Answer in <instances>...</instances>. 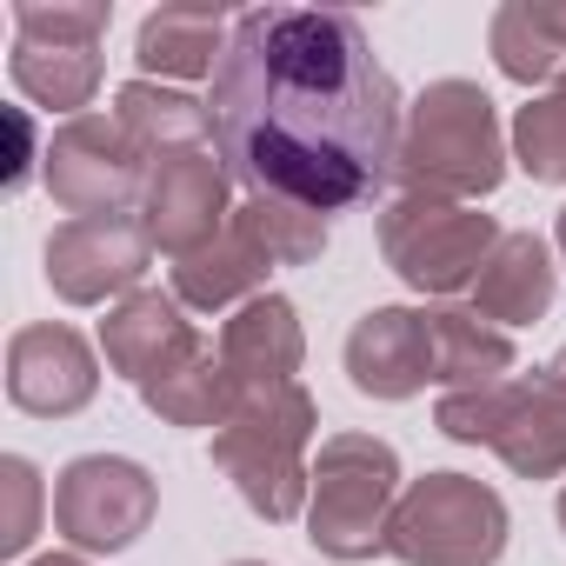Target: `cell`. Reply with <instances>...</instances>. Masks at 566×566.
<instances>
[{
    "mask_svg": "<svg viewBox=\"0 0 566 566\" xmlns=\"http://www.w3.org/2000/svg\"><path fill=\"white\" fill-rule=\"evenodd\" d=\"M314 400L307 387H253L233 400V413L213 427V467L233 480V493L287 526L301 506H307V486H314V467H307V440H314Z\"/></svg>",
    "mask_w": 566,
    "mask_h": 566,
    "instance_id": "cell-3",
    "label": "cell"
},
{
    "mask_svg": "<svg viewBox=\"0 0 566 566\" xmlns=\"http://www.w3.org/2000/svg\"><path fill=\"white\" fill-rule=\"evenodd\" d=\"M400 506V453L374 433H327L307 486V539L327 559L387 553V526Z\"/></svg>",
    "mask_w": 566,
    "mask_h": 566,
    "instance_id": "cell-5",
    "label": "cell"
},
{
    "mask_svg": "<svg viewBox=\"0 0 566 566\" xmlns=\"http://www.w3.org/2000/svg\"><path fill=\"white\" fill-rule=\"evenodd\" d=\"M213 140L227 174L307 213H340L394 180L400 87L354 14L253 8L213 67Z\"/></svg>",
    "mask_w": 566,
    "mask_h": 566,
    "instance_id": "cell-1",
    "label": "cell"
},
{
    "mask_svg": "<svg viewBox=\"0 0 566 566\" xmlns=\"http://www.w3.org/2000/svg\"><path fill=\"white\" fill-rule=\"evenodd\" d=\"M513 160L533 174V180H566V74L520 107L513 120Z\"/></svg>",
    "mask_w": 566,
    "mask_h": 566,
    "instance_id": "cell-25",
    "label": "cell"
},
{
    "mask_svg": "<svg viewBox=\"0 0 566 566\" xmlns=\"http://www.w3.org/2000/svg\"><path fill=\"white\" fill-rule=\"evenodd\" d=\"M220 54H227V14L220 8H160L134 34V61L147 74H167V81L213 74Z\"/></svg>",
    "mask_w": 566,
    "mask_h": 566,
    "instance_id": "cell-22",
    "label": "cell"
},
{
    "mask_svg": "<svg viewBox=\"0 0 566 566\" xmlns=\"http://www.w3.org/2000/svg\"><path fill=\"white\" fill-rule=\"evenodd\" d=\"M8 127H14V167H8V193H21V187H28V167H34V127H28V114H21V107L8 114Z\"/></svg>",
    "mask_w": 566,
    "mask_h": 566,
    "instance_id": "cell-27",
    "label": "cell"
},
{
    "mask_svg": "<svg viewBox=\"0 0 566 566\" xmlns=\"http://www.w3.org/2000/svg\"><path fill=\"white\" fill-rule=\"evenodd\" d=\"M493 61L506 81H559L566 74V0H506L493 14Z\"/></svg>",
    "mask_w": 566,
    "mask_h": 566,
    "instance_id": "cell-21",
    "label": "cell"
},
{
    "mask_svg": "<svg viewBox=\"0 0 566 566\" xmlns=\"http://www.w3.org/2000/svg\"><path fill=\"white\" fill-rule=\"evenodd\" d=\"M387 553L400 566H500L506 500L467 473H427L400 493Z\"/></svg>",
    "mask_w": 566,
    "mask_h": 566,
    "instance_id": "cell-6",
    "label": "cell"
},
{
    "mask_svg": "<svg viewBox=\"0 0 566 566\" xmlns=\"http://www.w3.org/2000/svg\"><path fill=\"white\" fill-rule=\"evenodd\" d=\"M559 253H566V207H559Z\"/></svg>",
    "mask_w": 566,
    "mask_h": 566,
    "instance_id": "cell-29",
    "label": "cell"
},
{
    "mask_svg": "<svg viewBox=\"0 0 566 566\" xmlns=\"http://www.w3.org/2000/svg\"><path fill=\"white\" fill-rule=\"evenodd\" d=\"M427 327H433V387L467 394L513 374V340L473 307H427Z\"/></svg>",
    "mask_w": 566,
    "mask_h": 566,
    "instance_id": "cell-20",
    "label": "cell"
},
{
    "mask_svg": "<svg viewBox=\"0 0 566 566\" xmlns=\"http://www.w3.org/2000/svg\"><path fill=\"white\" fill-rule=\"evenodd\" d=\"M500 247L493 213L427 193H394L380 213V253L413 294H460L480 280L486 253Z\"/></svg>",
    "mask_w": 566,
    "mask_h": 566,
    "instance_id": "cell-7",
    "label": "cell"
},
{
    "mask_svg": "<svg viewBox=\"0 0 566 566\" xmlns=\"http://www.w3.org/2000/svg\"><path fill=\"white\" fill-rule=\"evenodd\" d=\"M0 486H8V520H0V553H28V539H34V520H41V473H34V460L8 453V460H0Z\"/></svg>",
    "mask_w": 566,
    "mask_h": 566,
    "instance_id": "cell-26",
    "label": "cell"
},
{
    "mask_svg": "<svg viewBox=\"0 0 566 566\" xmlns=\"http://www.w3.org/2000/svg\"><path fill=\"white\" fill-rule=\"evenodd\" d=\"M48 193L87 220V213H127L147 193V167L140 147L120 134V120L107 114H81L61 120V134L48 140Z\"/></svg>",
    "mask_w": 566,
    "mask_h": 566,
    "instance_id": "cell-10",
    "label": "cell"
},
{
    "mask_svg": "<svg viewBox=\"0 0 566 566\" xmlns=\"http://www.w3.org/2000/svg\"><path fill=\"white\" fill-rule=\"evenodd\" d=\"M506 180V140H500V114L486 101V87L473 81H433L400 127V154H394V187L400 193H427V200H480Z\"/></svg>",
    "mask_w": 566,
    "mask_h": 566,
    "instance_id": "cell-2",
    "label": "cell"
},
{
    "mask_svg": "<svg viewBox=\"0 0 566 566\" xmlns=\"http://www.w3.org/2000/svg\"><path fill=\"white\" fill-rule=\"evenodd\" d=\"M200 347H207V340L193 334V321L180 314V301L160 294V287L127 294V301L101 321V354H107V367H114L120 380H134V387L174 374V367L193 360Z\"/></svg>",
    "mask_w": 566,
    "mask_h": 566,
    "instance_id": "cell-14",
    "label": "cell"
},
{
    "mask_svg": "<svg viewBox=\"0 0 566 566\" xmlns=\"http://www.w3.org/2000/svg\"><path fill=\"white\" fill-rule=\"evenodd\" d=\"M553 307V253L539 233H500V247L486 253L480 280H473V314L500 321V327H526Z\"/></svg>",
    "mask_w": 566,
    "mask_h": 566,
    "instance_id": "cell-18",
    "label": "cell"
},
{
    "mask_svg": "<svg viewBox=\"0 0 566 566\" xmlns=\"http://www.w3.org/2000/svg\"><path fill=\"white\" fill-rule=\"evenodd\" d=\"M233 220L273 253V266H307V260H321L327 253V220L321 213H307V207H287V200H260V193H247L240 207H233Z\"/></svg>",
    "mask_w": 566,
    "mask_h": 566,
    "instance_id": "cell-24",
    "label": "cell"
},
{
    "mask_svg": "<svg viewBox=\"0 0 566 566\" xmlns=\"http://www.w3.org/2000/svg\"><path fill=\"white\" fill-rule=\"evenodd\" d=\"M220 360H227V374H233L240 394H253V387H294V374H301V360H307L294 301H280V294L247 301V307L220 327Z\"/></svg>",
    "mask_w": 566,
    "mask_h": 566,
    "instance_id": "cell-16",
    "label": "cell"
},
{
    "mask_svg": "<svg viewBox=\"0 0 566 566\" xmlns=\"http://www.w3.org/2000/svg\"><path fill=\"white\" fill-rule=\"evenodd\" d=\"M227 180H233V174H227V160H213V147L160 154V160L147 167V193H140V227H147V240H154L160 253H174V260L200 253V247L233 220Z\"/></svg>",
    "mask_w": 566,
    "mask_h": 566,
    "instance_id": "cell-12",
    "label": "cell"
},
{
    "mask_svg": "<svg viewBox=\"0 0 566 566\" xmlns=\"http://www.w3.org/2000/svg\"><path fill=\"white\" fill-rule=\"evenodd\" d=\"M114 8L107 0H54V8H14V87L67 120L101 87V41H107Z\"/></svg>",
    "mask_w": 566,
    "mask_h": 566,
    "instance_id": "cell-8",
    "label": "cell"
},
{
    "mask_svg": "<svg viewBox=\"0 0 566 566\" xmlns=\"http://www.w3.org/2000/svg\"><path fill=\"white\" fill-rule=\"evenodd\" d=\"M347 380L367 400H413L433 380V327L420 307H374L347 334Z\"/></svg>",
    "mask_w": 566,
    "mask_h": 566,
    "instance_id": "cell-15",
    "label": "cell"
},
{
    "mask_svg": "<svg viewBox=\"0 0 566 566\" xmlns=\"http://www.w3.org/2000/svg\"><path fill=\"white\" fill-rule=\"evenodd\" d=\"M114 120L120 134L140 147V154H193V147H213V107L193 101V94H174V87H154V81H127L114 94Z\"/></svg>",
    "mask_w": 566,
    "mask_h": 566,
    "instance_id": "cell-19",
    "label": "cell"
},
{
    "mask_svg": "<svg viewBox=\"0 0 566 566\" xmlns=\"http://www.w3.org/2000/svg\"><path fill=\"white\" fill-rule=\"evenodd\" d=\"M154 473L120 453H81L54 480V526L61 539H74V553H127L154 526Z\"/></svg>",
    "mask_w": 566,
    "mask_h": 566,
    "instance_id": "cell-9",
    "label": "cell"
},
{
    "mask_svg": "<svg viewBox=\"0 0 566 566\" xmlns=\"http://www.w3.org/2000/svg\"><path fill=\"white\" fill-rule=\"evenodd\" d=\"M94 394H101V360H94V347H87L74 327L48 321V327H21V334L8 340V400H14L21 413H34V420H67V413H81Z\"/></svg>",
    "mask_w": 566,
    "mask_h": 566,
    "instance_id": "cell-13",
    "label": "cell"
},
{
    "mask_svg": "<svg viewBox=\"0 0 566 566\" xmlns=\"http://www.w3.org/2000/svg\"><path fill=\"white\" fill-rule=\"evenodd\" d=\"M266 273H273V253L240 220H227L200 253L174 260V301L180 307H200V314H220L233 301H260Z\"/></svg>",
    "mask_w": 566,
    "mask_h": 566,
    "instance_id": "cell-17",
    "label": "cell"
},
{
    "mask_svg": "<svg viewBox=\"0 0 566 566\" xmlns=\"http://www.w3.org/2000/svg\"><path fill=\"white\" fill-rule=\"evenodd\" d=\"M559 526H566V493H559Z\"/></svg>",
    "mask_w": 566,
    "mask_h": 566,
    "instance_id": "cell-31",
    "label": "cell"
},
{
    "mask_svg": "<svg viewBox=\"0 0 566 566\" xmlns=\"http://www.w3.org/2000/svg\"><path fill=\"white\" fill-rule=\"evenodd\" d=\"M440 433L460 447H493L520 480L566 473V347L526 380H493L440 400Z\"/></svg>",
    "mask_w": 566,
    "mask_h": 566,
    "instance_id": "cell-4",
    "label": "cell"
},
{
    "mask_svg": "<svg viewBox=\"0 0 566 566\" xmlns=\"http://www.w3.org/2000/svg\"><path fill=\"white\" fill-rule=\"evenodd\" d=\"M233 566H266V559H233Z\"/></svg>",
    "mask_w": 566,
    "mask_h": 566,
    "instance_id": "cell-30",
    "label": "cell"
},
{
    "mask_svg": "<svg viewBox=\"0 0 566 566\" xmlns=\"http://www.w3.org/2000/svg\"><path fill=\"white\" fill-rule=\"evenodd\" d=\"M140 400H147V413H160L167 427H220V420L233 413L240 387H233L227 360H220L213 347H200V354H193V360H180L174 374L147 380V387H140Z\"/></svg>",
    "mask_w": 566,
    "mask_h": 566,
    "instance_id": "cell-23",
    "label": "cell"
},
{
    "mask_svg": "<svg viewBox=\"0 0 566 566\" xmlns=\"http://www.w3.org/2000/svg\"><path fill=\"white\" fill-rule=\"evenodd\" d=\"M147 260H154V240H147L140 220H127V213H87V220L54 227V240H48V287L67 307H101V301L140 287Z\"/></svg>",
    "mask_w": 566,
    "mask_h": 566,
    "instance_id": "cell-11",
    "label": "cell"
},
{
    "mask_svg": "<svg viewBox=\"0 0 566 566\" xmlns=\"http://www.w3.org/2000/svg\"><path fill=\"white\" fill-rule=\"evenodd\" d=\"M28 566H87L81 553H41V559H28Z\"/></svg>",
    "mask_w": 566,
    "mask_h": 566,
    "instance_id": "cell-28",
    "label": "cell"
}]
</instances>
